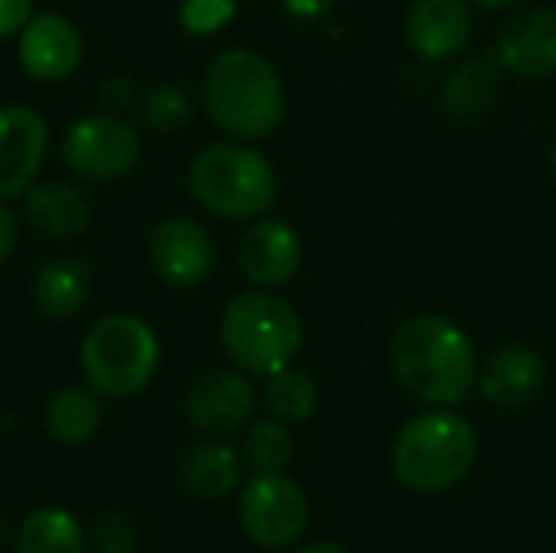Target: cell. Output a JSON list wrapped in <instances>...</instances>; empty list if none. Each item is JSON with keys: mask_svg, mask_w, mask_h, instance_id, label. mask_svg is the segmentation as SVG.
<instances>
[{"mask_svg": "<svg viewBox=\"0 0 556 553\" xmlns=\"http://www.w3.org/2000/svg\"><path fill=\"white\" fill-rule=\"evenodd\" d=\"M391 368L397 381L420 401L453 407L466 401L479 381L472 339L443 316H410L391 336Z\"/></svg>", "mask_w": 556, "mask_h": 553, "instance_id": "cell-1", "label": "cell"}, {"mask_svg": "<svg viewBox=\"0 0 556 553\" xmlns=\"http://www.w3.org/2000/svg\"><path fill=\"white\" fill-rule=\"evenodd\" d=\"M205 108L231 137L261 140L283 121L287 98L277 68L264 55L228 49L205 72Z\"/></svg>", "mask_w": 556, "mask_h": 553, "instance_id": "cell-2", "label": "cell"}, {"mask_svg": "<svg viewBox=\"0 0 556 553\" xmlns=\"http://www.w3.org/2000/svg\"><path fill=\"white\" fill-rule=\"evenodd\" d=\"M476 456L479 437L469 420L453 411H427L397 433L391 466L404 489L440 495L472 473Z\"/></svg>", "mask_w": 556, "mask_h": 553, "instance_id": "cell-3", "label": "cell"}, {"mask_svg": "<svg viewBox=\"0 0 556 553\" xmlns=\"http://www.w3.org/2000/svg\"><path fill=\"white\" fill-rule=\"evenodd\" d=\"M222 345L241 372L270 378L296 359L303 323L296 310L274 293H241L225 306Z\"/></svg>", "mask_w": 556, "mask_h": 553, "instance_id": "cell-4", "label": "cell"}, {"mask_svg": "<svg viewBox=\"0 0 556 553\" xmlns=\"http://www.w3.org/2000/svg\"><path fill=\"white\" fill-rule=\"evenodd\" d=\"M160 368V339L140 316L98 319L81 342V372L94 394L124 401L140 394Z\"/></svg>", "mask_w": 556, "mask_h": 553, "instance_id": "cell-5", "label": "cell"}, {"mask_svg": "<svg viewBox=\"0 0 556 553\" xmlns=\"http://www.w3.org/2000/svg\"><path fill=\"white\" fill-rule=\"evenodd\" d=\"M189 189L202 209L222 218H254L274 205L277 173L251 147L212 143L195 156Z\"/></svg>", "mask_w": 556, "mask_h": 553, "instance_id": "cell-6", "label": "cell"}, {"mask_svg": "<svg viewBox=\"0 0 556 553\" xmlns=\"http://www.w3.org/2000/svg\"><path fill=\"white\" fill-rule=\"evenodd\" d=\"M238 521L257 548L280 551L296 544L309 528V499L303 486L283 473H254L241 486Z\"/></svg>", "mask_w": 556, "mask_h": 553, "instance_id": "cell-7", "label": "cell"}, {"mask_svg": "<svg viewBox=\"0 0 556 553\" xmlns=\"http://www.w3.org/2000/svg\"><path fill=\"white\" fill-rule=\"evenodd\" d=\"M62 156L75 176L91 183H111L137 166L140 134L127 117L101 111L68 127L62 140Z\"/></svg>", "mask_w": 556, "mask_h": 553, "instance_id": "cell-8", "label": "cell"}, {"mask_svg": "<svg viewBox=\"0 0 556 553\" xmlns=\"http://www.w3.org/2000/svg\"><path fill=\"white\" fill-rule=\"evenodd\" d=\"M156 277L176 290H192L205 284L215 271L212 235L192 218H166L153 228L147 248Z\"/></svg>", "mask_w": 556, "mask_h": 553, "instance_id": "cell-9", "label": "cell"}, {"mask_svg": "<svg viewBox=\"0 0 556 553\" xmlns=\"http://www.w3.org/2000/svg\"><path fill=\"white\" fill-rule=\"evenodd\" d=\"M257 391L241 372H212L186 394V420L205 437H231L251 424Z\"/></svg>", "mask_w": 556, "mask_h": 553, "instance_id": "cell-10", "label": "cell"}, {"mask_svg": "<svg viewBox=\"0 0 556 553\" xmlns=\"http://www.w3.org/2000/svg\"><path fill=\"white\" fill-rule=\"evenodd\" d=\"M49 147L46 117L26 104H0V199L26 196Z\"/></svg>", "mask_w": 556, "mask_h": 553, "instance_id": "cell-11", "label": "cell"}, {"mask_svg": "<svg viewBox=\"0 0 556 553\" xmlns=\"http://www.w3.org/2000/svg\"><path fill=\"white\" fill-rule=\"evenodd\" d=\"M20 65L36 81H62L81 65V36L59 13H39L23 26Z\"/></svg>", "mask_w": 556, "mask_h": 553, "instance_id": "cell-12", "label": "cell"}, {"mask_svg": "<svg viewBox=\"0 0 556 553\" xmlns=\"http://www.w3.org/2000/svg\"><path fill=\"white\" fill-rule=\"evenodd\" d=\"M544 385H547V362L531 345H508L495 352L479 375L482 398L508 411L528 407L544 391Z\"/></svg>", "mask_w": 556, "mask_h": 553, "instance_id": "cell-13", "label": "cell"}, {"mask_svg": "<svg viewBox=\"0 0 556 553\" xmlns=\"http://www.w3.org/2000/svg\"><path fill=\"white\" fill-rule=\"evenodd\" d=\"M300 261H303V248H300L296 231L277 218L257 222L238 248L241 274L257 287H280L293 280L300 271Z\"/></svg>", "mask_w": 556, "mask_h": 553, "instance_id": "cell-14", "label": "cell"}, {"mask_svg": "<svg viewBox=\"0 0 556 553\" xmlns=\"http://www.w3.org/2000/svg\"><path fill=\"white\" fill-rule=\"evenodd\" d=\"M404 33L410 49L424 59H450L472 36V10L466 0H417Z\"/></svg>", "mask_w": 556, "mask_h": 553, "instance_id": "cell-15", "label": "cell"}, {"mask_svg": "<svg viewBox=\"0 0 556 553\" xmlns=\"http://www.w3.org/2000/svg\"><path fill=\"white\" fill-rule=\"evenodd\" d=\"M498 62L521 78H547L556 72V10L541 7L508 23L498 42Z\"/></svg>", "mask_w": 556, "mask_h": 553, "instance_id": "cell-16", "label": "cell"}, {"mask_svg": "<svg viewBox=\"0 0 556 553\" xmlns=\"http://www.w3.org/2000/svg\"><path fill=\"white\" fill-rule=\"evenodd\" d=\"M26 222L36 235L52 241L78 238L91 225V205L88 199L65 179H42L26 189Z\"/></svg>", "mask_w": 556, "mask_h": 553, "instance_id": "cell-17", "label": "cell"}, {"mask_svg": "<svg viewBox=\"0 0 556 553\" xmlns=\"http://www.w3.org/2000/svg\"><path fill=\"white\" fill-rule=\"evenodd\" d=\"M241 453L222 440L195 443L179 460V486L202 502L228 499L241 489Z\"/></svg>", "mask_w": 556, "mask_h": 553, "instance_id": "cell-18", "label": "cell"}, {"mask_svg": "<svg viewBox=\"0 0 556 553\" xmlns=\"http://www.w3.org/2000/svg\"><path fill=\"white\" fill-rule=\"evenodd\" d=\"M502 95V72L495 59H469L459 62L440 88L443 108L456 121H479L485 117Z\"/></svg>", "mask_w": 556, "mask_h": 553, "instance_id": "cell-19", "label": "cell"}, {"mask_svg": "<svg viewBox=\"0 0 556 553\" xmlns=\"http://www.w3.org/2000/svg\"><path fill=\"white\" fill-rule=\"evenodd\" d=\"M10 544L13 553H88L85 525L62 505H42L26 512Z\"/></svg>", "mask_w": 556, "mask_h": 553, "instance_id": "cell-20", "label": "cell"}, {"mask_svg": "<svg viewBox=\"0 0 556 553\" xmlns=\"http://www.w3.org/2000/svg\"><path fill=\"white\" fill-rule=\"evenodd\" d=\"M91 297V274L75 257L49 261L33 277V303L49 319L75 316Z\"/></svg>", "mask_w": 556, "mask_h": 553, "instance_id": "cell-21", "label": "cell"}, {"mask_svg": "<svg viewBox=\"0 0 556 553\" xmlns=\"http://www.w3.org/2000/svg\"><path fill=\"white\" fill-rule=\"evenodd\" d=\"M42 427L55 443L81 447L101 427V394L91 388H59L42 407Z\"/></svg>", "mask_w": 556, "mask_h": 553, "instance_id": "cell-22", "label": "cell"}, {"mask_svg": "<svg viewBox=\"0 0 556 553\" xmlns=\"http://www.w3.org/2000/svg\"><path fill=\"white\" fill-rule=\"evenodd\" d=\"M293 453H296V443L283 420L267 417V420L248 424L244 443H241V460L254 473H283L290 466Z\"/></svg>", "mask_w": 556, "mask_h": 553, "instance_id": "cell-23", "label": "cell"}, {"mask_svg": "<svg viewBox=\"0 0 556 553\" xmlns=\"http://www.w3.org/2000/svg\"><path fill=\"white\" fill-rule=\"evenodd\" d=\"M316 401H319V391H316V381L306 375V372H296V368H283L277 375L267 378V388H264V404L270 407V414L283 424H300V420H309L313 411H316Z\"/></svg>", "mask_w": 556, "mask_h": 553, "instance_id": "cell-24", "label": "cell"}, {"mask_svg": "<svg viewBox=\"0 0 556 553\" xmlns=\"http://www.w3.org/2000/svg\"><path fill=\"white\" fill-rule=\"evenodd\" d=\"M189 117H192V98L173 81H160L147 88L140 98V121L156 134H173L186 127Z\"/></svg>", "mask_w": 556, "mask_h": 553, "instance_id": "cell-25", "label": "cell"}, {"mask_svg": "<svg viewBox=\"0 0 556 553\" xmlns=\"http://www.w3.org/2000/svg\"><path fill=\"white\" fill-rule=\"evenodd\" d=\"M88 553H137V528L121 512H101L85 528Z\"/></svg>", "mask_w": 556, "mask_h": 553, "instance_id": "cell-26", "label": "cell"}, {"mask_svg": "<svg viewBox=\"0 0 556 553\" xmlns=\"http://www.w3.org/2000/svg\"><path fill=\"white\" fill-rule=\"evenodd\" d=\"M231 16H235V0H186L179 10V20L192 36H212Z\"/></svg>", "mask_w": 556, "mask_h": 553, "instance_id": "cell-27", "label": "cell"}, {"mask_svg": "<svg viewBox=\"0 0 556 553\" xmlns=\"http://www.w3.org/2000/svg\"><path fill=\"white\" fill-rule=\"evenodd\" d=\"M33 20V0H0V39L13 36Z\"/></svg>", "mask_w": 556, "mask_h": 553, "instance_id": "cell-28", "label": "cell"}, {"mask_svg": "<svg viewBox=\"0 0 556 553\" xmlns=\"http://www.w3.org/2000/svg\"><path fill=\"white\" fill-rule=\"evenodd\" d=\"M130 101H134V81H130L127 75H114V78L104 81V88H101V104H104L111 114H121L124 108H130Z\"/></svg>", "mask_w": 556, "mask_h": 553, "instance_id": "cell-29", "label": "cell"}, {"mask_svg": "<svg viewBox=\"0 0 556 553\" xmlns=\"http://www.w3.org/2000/svg\"><path fill=\"white\" fill-rule=\"evenodd\" d=\"M16 241H20V218L0 199V264L13 254Z\"/></svg>", "mask_w": 556, "mask_h": 553, "instance_id": "cell-30", "label": "cell"}, {"mask_svg": "<svg viewBox=\"0 0 556 553\" xmlns=\"http://www.w3.org/2000/svg\"><path fill=\"white\" fill-rule=\"evenodd\" d=\"M290 13L296 16H319L332 7V0H283Z\"/></svg>", "mask_w": 556, "mask_h": 553, "instance_id": "cell-31", "label": "cell"}, {"mask_svg": "<svg viewBox=\"0 0 556 553\" xmlns=\"http://www.w3.org/2000/svg\"><path fill=\"white\" fill-rule=\"evenodd\" d=\"M296 553H349L345 548H339V544H306V548H300Z\"/></svg>", "mask_w": 556, "mask_h": 553, "instance_id": "cell-32", "label": "cell"}, {"mask_svg": "<svg viewBox=\"0 0 556 553\" xmlns=\"http://www.w3.org/2000/svg\"><path fill=\"white\" fill-rule=\"evenodd\" d=\"M479 7H485V10H505V7H515L518 0H476Z\"/></svg>", "mask_w": 556, "mask_h": 553, "instance_id": "cell-33", "label": "cell"}, {"mask_svg": "<svg viewBox=\"0 0 556 553\" xmlns=\"http://www.w3.org/2000/svg\"><path fill=\"white\" fill-rule=\"evenodd\" d=\"M10 538H13V535H10V525H7V518H3V512H0V551L10 544Z\"/></svg>", "mask_w": 556, "mask_h": 553, "instance_id": "cell-34", "label": "cell"}, {"mask_svg": "<svg viewBox=\"0 0 556 553\" xmlns=\"http://www.w3.org/2000/svg\"><path fill=\"white\" fill-rule=\"evenodd\" d=\"M551 169H554V176H556V143H554V150H551Z\"/></svg>", "mask_w": 556, "mask_h": 553, "instance_id": "cell-35", "label": "cell"}]
</instances>
